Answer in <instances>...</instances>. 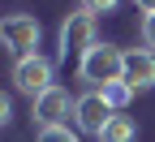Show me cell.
<instances>
[{"mask_svg":"<svg viewBox=\"0 0 155 142\" xmlns=\"http://www.w3.org/2000/svg\"><path fill=\"white\" fill-rule=\"evenodd\" d=\"M99 95L108 99V108H112V112H121V108H125V104H129V99L138 95V91H134L129 82H108V86H99Z\"/></svg>","mask_w":155,"mask_h":142,"instance_id":"9","label":"cell"},{"mask_svg":"<svg viewBox=\"0 0 155 142\" xmlns=\"http://www.w3.org/2000/svg\"><path fill=\"white\" fill-rule=\"evenodd\" d=\"M116 5H121V0H82V9H91L95 17H99V13H112Z\"/></svg>","mask_w":155,"mask_h":142,"instance_id":"11","label":"cell"},{"mask_svg":"<svg viewBox=\"0 0 155 142\" xmlns=\"http://www.w3.org/2000/svg\"><path fill=\"white\" fill-rule=\"evenodd\" d=\"M125 82L134 91H151L155 86V52H147V48L125 52Z\"/></svg>","mask_w":155,"mask_h":142,"instance_id":"7","label":"cell"},{"mask_svg":"<svg viewBox=\"0 0 155 142\" xmlns=\"http://www.w3.org/2000/svg\"><path fill=\"white\" fill-rule=\"evenodd\" d=\"M35 142H78V134H73L69 125H52V129H39Z\"/></svg>","mask_w":155,"mask_h":142,"instance_id":"10","label":"cell"},{"mask_svg":"<svg viewBox=\"0 0 155 142\" xmlns=\"http://www.w3.org/2000/svg\"><path fill=\"white\" fill-rule=\"evenodd\" d=\"M78 78L91 82L95 91L108 86V82H125V52L112 48V43H95L91 52H82V60H78Z\"/></svg>","mask_w":155,"mask_h":142,"instance_id":"1","label":"cell"},{"mask_svg":"<svg viewBox=\"0 0 155 142\" xmlns=\"http://www.w3.org/2000/svg\"><path fill=\"white\" fill-rule=\"evenodd\" d=\"M95 43H99V22H95V13L78 5L65 22H61V56L69 52H91Z\"/></svg>","mask_w":155,"mask_h":142,"instance_id":"3","label":"cell"},{"mask_svg":"<svg viewBox=\"0 0 155 142\" xmlns=\"http://www.w3.org/2000/svg\"><path fill=\"white\" fill-rule=\"evenodd\" d=\"M112 116H116V112L108 108V99H104L99 91H86V95H78L73 121H78V129H82V134H95V138H99V134H104V125H108Z\"/></svg>","mask_w":155,"mask_h":142,"instance_id":"5","label":"cell"},{"mask_svg":"<svg viewBox=\"0 0 155 142\" xmlns=\"http://www.w3.org/2000/svg\"><path fill=\"white\" fill-rule=\"evenodd\" d=\"M39 35H43V26H39V17H30V13H9L5 22H0V39H5V48L17 60H22V56H35Z\"/></svg>","mask_w":155,"mask_h":142,"instance_id":"4","label":"cell"},{"mask_svg":"<svg viewBox=\"0 0 155 142\" xmlns=\"http://www.w3.org/2000/svg\"><path fill=\"white\" fill-rule=\"evenodd\" d=\"M134 5H138L142 13H155V0H134Z\"/></svg>","mask_w":155,"mask_h":142,"instance_id":"13","label":"cell"},{"mask_svg":"<svg viewBox=\"0 0 155 142\" xmlns=\"http://www.w3.org/2000/svg\"><path fill=\"white\" fill-rule=\"evenodd\" d=\"M134 138H138V125H134L125 112H116L104 125V134H99V142H134Z\"/></svg>","mask_w":155,"mask_h":142,"instance_id":"8","label":"cell"},{"mask_svg":"<svg viewBox=\"0 0 155 142\" xmlns=\"http://www.w3.org/2000/svg\"><path fill=\"white\" fill-rule=\"evenodd\" d=\"M13 86H17V95H30V99H39V95H48L52 86H56V65L48 56H22L13 65Z\"/></svg>","mask_w":155,"mask_h":142,"instance_id":"2","label":"cell"},{"mask_svg":"<svg viewBox=\"0 0 155 142\" xmlns=\"http://www.w3.org/2000/svg\"><path fill=\"white\" fill-rule=\"evenodd\" d=\"M78 108V99H69L65 86H52L48 95H39L35 99V121H39V129H52V125H65V116Z\"/></svg>","mask_w":155,"mask_h":142,"instance_id":"6","label":"cell"},{"mask_svg":"<svg viewBox=\"0 0 155 142\" xmlns=\"http://www.w3.org/2000/svg\"><path fill=\"white\" fill-rule=\"evenodd\" d=\"M142 43H147V48H155V13H147V17H142Z\"/></svg>","mask_w":155,"mask_h":142,"instance_id":"12","label":"cell"}]
</instances>
